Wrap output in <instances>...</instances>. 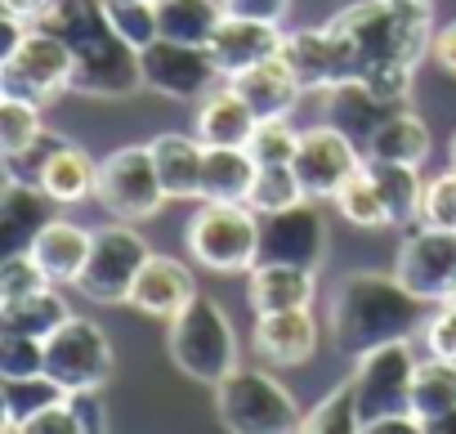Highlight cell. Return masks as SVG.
Listing matches in <instances>:
<instances>
[{"label":"cell","mask_w":456,"mask_h":434,"mask_svg":"<svg viewBox=\"0 0 456 434\" xmlns=\"http://www.w3.org/2000/svg\"><path fill=\"white\" fill-rule=\"evenodd\" d=\"M345 77L371 81L389 99H407L420 59L434 45V5L411 0H358L327 23Z\"/></svg>","instance_id":"cell-1"},{"label":"cell","mask_w":456,"mask_h":434,"mask_svg":"<svg viewBox=\"0 0 456 434\" xmlns=\"http://www.w3.org/2000/svg\"><path fill=\"white\" fill-rule=\"evenodd\" d=\"M425 327V300L411 296L398 274H376V269H354L336 283L331 291V314H327V336L336 354L349 363L376 345L389 340H411Z\"/></svg>","instance_id":"cell-2"},{"label":"cell","mask_w":456,"mask_h":434,"mask_svg":"<svg viewBox=\"0 0 456 434\" xmlns=\"http://www.w3.org/2000/svg\"><path fill=\"white\" fill-rule=\"evenodd\" d=\"M37 28H50L54 37H63L72 45V59H77L72 94L130 99L143 86L139 50L126 37H117L103 0H50Z\"/></svg>","instance_id":"cell-3"},{"label":"cell","mask_w":456,"mask_h":434,"mask_svg":"<svg viewBox=\"0 0 456 434\" xmlns=\"http://www.w3.org/2000/svg\"><path fill=\"white\" fill-rule=\"evenodd\" d=\"M166 349H170V363L188 381L210 385V389L238 367V332L210 296H192V305H183L170 318Z\"/></svg>","instance_id":"cell-4"},{"label":"cell","mask_w":456,"mask_h":434,"mask_svg":"<svg viewBox=\"0 0 456 434\" xmlns=\"http://www.w3.org/2000/svg\"><path fill=\"white\" fill-rule=\"evenodd\" d=\"M215 416L233 434H291L305 421L291 389L273 372L242 363L215 385Z\"/></svg>","instance_id":"cell-5"},{"label":"cell","mask_w":456,"mask_h":434,"mask_svg":"<svg viewBox=\"0 0 456 434\" xmlns=\"http://www.w3.org/2000/svg\"><path fill=\"white\" fill-rule=\"evenodd\" d=\"M183 238L201 269L251 274L260 260V210L247 201H201Z\"/></svg>","instance_id":"cell-6"},{"label":"cell","mask_w":456,"mask_h":434,"mask_svg":"<svg viewBox=\"0 0 456 434\" xmlns=\"http://www.w3.org/2000/svg\"><path fill=\"white\" fill-rule=\"evenodd\" d=\"M72 45L63 37H54L50 28H28L14 45H5L0 59V94H19L32 103H54L72 90Z\"/></svg>","instance_id":"cell-7"},{"label":"cell","mask_w":456,"mask_h":434,"mask_svg":"<svg viewBox=\"0 0 456 434\" xmlns=\"http://www.w3.org/2000/svg\"><path fill=\"white\" fill-rule=\"evenodd\" d=\"M94 201L112 215V220H126V225L152 220V215L170 201V197H166V184H161V175H157L152 148H148V143L112 148V152L99 161Z\"/></svg>","instance_id":"cell-8"},{"label":"cell","mask_w":456,"mask_h":434,"mask_svg":"<svg viewBox=\"0 0 456 434\" xmlns=\"http://www.w3.org/2000/svg\"><path fill=\"white\" fill-rule=\"evenodd\" d=\"M148 256L152 251H148L143 233L134 225H126V220H112V225L94 229L86 269H81V278L72 287L86 300H94V305H126L130 300V287H134V278H139V269H143Z\"/></svg>","instance_id":"cell-9"},{"label":"cell","mask_w":456,"mask_h":434,"mask_svg":"<svg viewBox=\"0 0 456 434\" xmlns=\"http://www.w3.org/2000/svg\"><path fill=\"white\" fill-rule=\"evenodd\" d=\"M416 354L411 340H389L354 358V398L362 425L389 412H411V381H416Z\"/></svg>","instance_id":"cell-10"},{"label":"cell","mask_w":456,"mask_h":434,"mask_svg":"<svg viewBox=\"0 0 456 434\" xmlns=\"http://www.w3.org/2000/svg\"><path fill=\"white\" fill-rule=\"evenodd\" d=\"M45 376H54L68 394L94 389L112 376V340L94 318H68L54 336H45Z\"/></svg>","instance_id":"cell-11"},{"label":"cell","mask_w":456,"mask_h":434,"mask_svg":"<svg viewBox=\"0 0 456 434\" xmlns=\"http://www.w3.org/2000/svg\"><path fill=\"white\" fill-rule=\"evenodd\" d=\"M139 68H143V90L175 99V103L206 99L215 77H219L206 45H183V41H170V37H157L152 45H143Z\"/></svg>","instance_id":"cell-12"},{"label":"cell","mask_w":456,"mask_h":434,"mask_svg":"<svg viewBox=\"0 0 456 434\" xmlns=\"http://www.w3.org/2000/svg\"><path fill=\"white\" fill-rule=\"evenodd\" d=\"M394 274L425 305H443L452 296V287H456V233L452 229L416 225L403 238V247H398Z\"/></svg>","instance_id":"cell-13"},{"label":"cell","mask_w":456,"mask_h":434,"mask_svg":"<svg viewBox=\"0 0 456 434\" xmlns=\"http://www.w3.org/2000/svg\"><path fill=\"white\" fill-rule=\"evenodd\" d=\"M327 256V220L318 201H296L287 210L260 215V260L256 265H300L318 269Z\"/></svg>","instance_id":"cell-14"},{"label":"cell","mask_w":456,"mask_h":434,"mask_svg":"<svg viewBox=\"0 0 456 434\" xmlns=\"http://www.w3.org/2000/svg\"><path fill=\"white\" fill-rule=\"evenodd\" d=\"M362 148L340 135L336 126H314V130H300V148H296V175H300V188L309 201H331L340 192V184L362 166Z\"/></svg>","instance_id":"cell-15"},{"label":"cell","mask_w":456,"mask_h":434,"mask_svg":"<svg viewBox=\"0 0 456 434\" xmlns=\"http://www.w3.org/2000/svg\"><path fill=\"white\" fill-rule=\"evenodd\" d=\"M318 94H322V121L336 126L340 135H349L358 148H367L371 135L407 103V99L380 94V90H376L371 81H362V77H340V81H331V86L318 90Z\"/></svg>","instance_id":"cell-16"},{"label":"cell","mask_w":456,"mask_h":434,"mask_svg":"<svg viewBox=\"0 0 456 434\" xmlns=\"http://www.w3.org/2000/svg\"><path fill=\"white\" fill-rule=\"evenodd\" d=\"M282 37H287L282 23H260V19L224 14L219 32H215L210 45H206V54H210V63H215V72H219L224 81H233L238 72H247V68L273 59V54L282 50Z\"/></svg>","instance_id":"cell-17"},{"label":"cell","mask_w":456,"mask_h":434,"mask_svg":"<svg viewBox=\"0 0 456 434\" xmlns=\"http://www.w3.org/2000/svg\"><path fill=\"white\" fill-rule=\"evenodd\" d=\"M318 318L305 309H278V314H256V332L251 345L269 367H300L318 354Z\"/></svg>","instance_id":"cell-18"},{"label":"cell","mask_w":456,"mask_h":434,"mask_svg":"<svg viewBox=\"0 0 456 434\" xmlns=\"http://www.w3.org/2000/svg\"><path fill=\"white\" fill-rule=\"evenodd\" d=\"M197 296V283H192V269L175 256H148L134 287H130V309L134 314H148V318H175L183 305H192Z\"/></svg>","instance_id":"cell-19"},{"label":"cell","mask_w":456,"mask_h":434,"mask_svg":"<svg viewBox=\"0 0 456 434\" xmlns=\"http://www.w3.org/2000/svg\"><path fill=\"white\" fill-rule=\"evenodd\" d=\"M260 117L256 108L233 90V86H224V90H210L201 103H197V126L192 135L206 143V148H247L251 135H256Z\"/></svg>","instance_id":"cell-20"},{"label":"cell","mask_w":456,"mask_h":434,"mask_svg":"<svg viewBox=\"0 0 456 434\" xmlns=\"http://www.w3.org/2000/svg\"><path fill=\"white\" fill-rule=\"evenodd\" d=\"M54 197L41 184H23V179H5L0 192V238L5 251H32L37 233L54 220Z\"/></svg>","instance_id":"cell-21"},{"label":"cell","mask_w":456,"mask_h":434,"mask_svg":"<svg viewBox=\"0 0 456 434\" xmlns=\"http://www.w3.org/2000/svg\"><path fill=\"white\" fill-rule=\"evenodd\" d=\"M278 59L291 68V77L305 86V94H309V90L318 94V90H327L331 81H340V77H345V68H340V50H336V41H331L327 23H322V28L287 32V37H282Z\"/></svg>","instance_id":"cell-22"},{"label":"cell","mask_w":456,"mask_h":434,"mask_svg":"<svg viewBox=\"0 0 456 434\" xmlns=\"http://www.w3.org/2000/svg\"><path fill=\"white\" fill-rule=\"evenodd\" d=\"M152 148V161H157V175L166 184V197L170 201H201V166H206V143L197 135H157L148 139Z\"/></svg>","instance_id":"cell-23"},{"label":"cell","mask_w":456,"mask_h":434,"mask_svg":"<svg viewBox=\"0 0 456 434\" xmlns=\"http://www.w3.org/2000/svg\"><path fill=\"white\" fill-rule=\"evenodd\" d=\"M233 86L251 108H256V117L265 121V117H287L296 103H300V94H305V86L291 77V68L273 54V59H265V63H256V68H247V72H238Z\"/></svg>","instance_id":"cell-24"},{"label":"cell","mask_w":456,"mask_h":434,"mask_svg":"<svg viewBox=\"0 0 456 434\" xmlns=\"http://www.w3.org/2000/svg\"><path fill=\"white\" fill-rule=\"evenodd\" d=\"M90 238H94V229H86V225H72V220H50V225L37 233L32 256L41 260V269L50 274V283L68 287V283H77V278H81V269H86Z\"/></svg>","instance_id":"cell-25"},{"label":"cell","mask_w":456,"mask_h":434,"mask_svg":"<svg viewBox=\"0 0 456 434\" xmlns=\"http://www.w3.org/2000/svg\"><path fill=\"white\" fill-rule=\"evenodd\" d=\"M318 283H314V269H300V265H256L251 269V309L256 314H278V309H305L314 300Z\"/></svg>","instance_id":"cell-26"},{"label":"cell","mask_w":456,"mask_h":434,"mask_svg":"<svg viewBox=\"0 0 456 434\" xmlns=\"http://www.w3.org/2000/svg\"><path fill=\"white\" fill-rule=\"evenodd\" d=\"M260 161L251 148H206L201 166V201H251Z\"/></svg>","instance_id":"cell-27"},{"label":"cell","mask_w":456,"mask_h":434,"mask_svg":"<svg viewBox=\"0 0 456 434\" xmlns=\"http://www.w3.org/2000/svg\"><path fill=\"white\" fill-rule=\"evenodd\" d=\"M94 179H99V161H94L81 143H72V139H63V143L50 152L45 170H41V188H45L59 206L94 197Z\"/></svg>","instance_id":"cell-28"},{"label":"cell","mask_w":456,"mask_h":434,"mask_svg":"<svg viewBox=\"0 0 456 434\" xmlns=\"http://www.w3.org/2000/svg\"><path fill=\"white\" fill-rule=\"evenodd\" d=\"M367 175L376 179L385 206H389V220L394 229H407V225H420V197H425V184L416 175V166L407 161H380V157H362Z\"/></svg>","instance_id":"cell-29"},{"label":"cell","mask_w":456,"mask_h":434,"mask_svg":"<svg viewBox=\"0 0 456 434\" xmlns=\"http://www.w3.org/2000/svg\"><path fill=\"white\" fill-rule=\"evenodd\" d=\"M429 148H434V139H429V126H425V117H416L407 103L371 135V143L362 148L367 157H380V161H407V166H420L425 157H429Z\"/></svg>","instance_id":"cell-30"},{"label":"cell","mask_w":456,"mask_h":434,"mask_svg":"<svg viewBox=\"0 0 456 434\" xmlns=\"http://www.w3.org/2000/svg\"><path fill=\"white\" fill-rule=\"evenodd\" d=\"M161 37L183 45H210L224 23V0H157Z\"/></svg>","instance_id":"cell-31"},{"label":"cell","mask_w":456,"mask_h":434,"mask_svg":"<svg viewBox=\"0 0 456 434\" xmlns=\"http://www.w3.org/2000/svg\"><path fill=\"white\" fill-rule=\"evenodd\" d=\"M68 318H72V309H68V300H63L59 283H54V287H45V291H37V296H28V300L0 305V327L23 332V336H37V340L54 336Z\"/></svg>","instance_id":"cell-32"},{"label":"cell","mask_w":456,"mask_h":434,"mask_svg":"<svg viewBox=\"0 0 456 434\" xmlns=\"http://www.w3.org/2000/svg\"><path fill=\"white\" fill-rule=\"evenodd\" d=\"M63 394H68V389H63L54 376H45V372L19 376V381H0V430L19 434L23 421H28L37 407H45V403L63 398Z\"/></svg>","instance_id":"cell-33"},{"label":"cell","mask_w":456,"mask_h":434,"mask_svg":"<svg viewBox=\"0 0 456 434\" xmlns=\"http://www.w3.org/2000/svg\"><path fill=\"white\" fill-rule=\"evenodd\" d=\"M456 407V363L452 358H420L416 363V381H411V412L429 425L434 416Z\"/></svg>","instance_id":"cell-34"},{"label":"cell","mask_w":456,"mask_h":434,"mask_svg":"<svg viewBox=\"0 0 456 434\" xmlns=\"http://www.w3.org/2000/svg\"><path fill=\"white\" fill-rule=\"evenodd\" d=\"M331 201H336V210L345 215V220H349L354 229H394L389 206H385V197H380L376 179L367 175V166H358V170L340 184V192H336Z\"/></svg>","instance_id":"cell-35"},{"label":"cell","mask_w":456,"mask_h":434,"mask_svg":"<svg viewBox=\"0 0 456 434\" xmlns=\"http://www.w3.org/2000/svg\"><path fill=\"white\" fill-rule=\"evenodd\" d=\"M305 434H358L362 430V416H358V398H354V381H340L327 398H318L305 421H300Z\"/></svg>","instance_id":"cell-36"},{"label":"cell","mask_w":456,"mask_h":434,"mask_svg":"<svg viewBox=\"0 0 456 434\" xmlns=\"http://www.w3.org/2000/svg\"><path fill=\"white\" fill-rule=\"evenodd\" d=\"M41 135H45L41 103L19 99V94H0V152H5V157H19V152L32 148Z\"/></svg>","instance_id":"cell-37"},{"label":"cell","mask_w":456,"mask_h":434,"mask_svg":"<svg viewBox=\"0 0 456 434\" xmlns=\"http://www.w3.org/2000/svg\"><path fill=\"white\" fill-rule=\"evenodd\" d=\"M103 10H108V23L117 28V37H126L134 50H143L161 37L157 0H103Z\"/></svg>","instance_id":"cell-38"},{"label":"cell","mask_w":456,"mask_h":434,"mask_svg":"<svg viewBox=\"0 0 456 434\" xmlns=\"http://www.w3.org/2000/svg\"><path fill=\"white\" fill-rule=\"evenodd\" d=\"M45 287H54V283H50V274L41 269V260L32 251H5V265H0V305L28 300Z\"/></svg>","instance_id":"cell-39"},{"label":"cell","mask_w":456,"mask_h":434,"mask_svg":"<svg viewBox=\"0 0 456 434\" xmlns=\"http://www.w3.org/2000/svg\"><path fill=\"white\" fill-rule=\"evenodd\" d=\"M296 201H305V188H300L296 166H260L247 206H256L260 215H269V210H287V206H296Z\"/></svg>","instance_id":"cell-40"},{"label":"cell","mask_w":456,"mask_h":434,"mask_svg":"<svg viewBox=\"0 0 456 434\" xmlns=\"http://www.w3.org/2000/svg\"><path fill=\"white\" fill-rule=\"evenodd\" d=\"M45 372V340L0 327V381H19Z\"/></svg>","instance_id":"cell-41"},{"label":"cell","mask_w":456,"mask_h":434,"mask_svg":"<svg viewBox=\"0 0 456 434\" xmlns=\"http://www.w3.org/2000/svg\"><path fill=\"white\" fill-rule=\"evenodd\" d=\"M251 157L260 166H291L296 161V148H300V130L287 126V117H265L251 135Z\"/></svg>","instance_id":"cell-42"},{"label":"cell","mask_w":456,"mask_h":434,"mask_svg":"<svg viewBox=\"0 0 456 434\" xmlns=\"http://www.w3.org/2000/svg\"><path fill=\"white\" fill-rule=\"evenodd\" d=\"M420 225L429 229H452L456 233V166L434 175L425 184V197H420Z\"/></svg>","instance_id":"cell-43"},{"label":"cell","mask_w":456,"mask_h":434,"mask_svg":"<svg viewBox=\"0 0 456 434\" xmlns=\"http://www.w3.org/2000/svg\"><path fill=\"white\" fill-rule=\"evenodd\" d=\"M19 434H81V421H77L72 398L63 394V398H54V403L37 407V412L23 421V430H19Z\"/></svg>","instance_id":"cell-44"},{"label":"cell","mask_w":456,"mask_h":434,"mask_svg":"<svg viewBox=\"0 0 456 434\" xmlns=\"http://www.w3.org/2000/svg\"><path fill=\"white\" fill-rule=\"evenodd\" d=\"M63 139L59 135H41L32 148H23L19 157H5V179H23V184H41V170H45V161H50V152L59 148Z\"/></svg>","instance_id":"cell-45"},{"label":"cell","mask_w":456,"mask_h":434,"mask_svg":"<svg viewBox=\"0 0 456 434\" xmlns=\"http://www.w3.org/2000/svg\"><path fill=\"white\" fill-rule=\"evenodd\" d=\"M420 336H425L429 354H438V358H452V363H456V305H452V300H443V309H434V314L425 318Z\"/></svg>","instance_id":"cell-46"},{"label":"cell","mask_w":456,"mask_h":434,"mask_svg":"<svg viewBox=\"0 0 456 434\" xmlns=\"http://www.w3.org/2000/svg\"><path fill=\"white\" fill-rule=\"evenodd\" d=\"M72 407H77V421H81V434H103L112 421H108V407H103V385L94 389H72L68 394Z\"/></svg>","instance_id":"cell-47"},{"label":"cell","mask_w":456,"mask_h":434,"mask_svg":"<svg viewBox=\"0 0 456 434\" xmlns=\"http://www.w3.org/2000/svg\"><path fill=\"white\" fill-rule=\"evenodd\" d=\"M224 14L238 19H260V23H287L291 0H224Z\"/></svg>","instance_id":"cell-48"},{"label":"cell","mask_w":456,"mask_h":434,"mask_svg":"<svg viewBox=\"0 0 456 434\" xmlns=\"http://www.w3.org/2000/svg\"><path fill=\"white\" fill-rule=\"evenodd\" d=\"M362 434H425V421L416 412H389L362 425Z\"/></svg>","instance_id":"cell-49"},{"label":"cell","mask_w":456,"mask_h":434,"mask_svg":"<svg viewBox=\"0 0 456 434\" xmlns=\"http://www.w3.org/2000/svg\"><path fill=\"white\" fill-rule=\"evenodd\" d=\"M429 54H434V63H438L443 72H452V77H456V19H452V23H443V28L434 32Z\"/></svg>","instance_id":"cell-50"},{"label":"cell","mask_w":456,"mask_h":434,"mask_svg":"<svg viewBox=\"0 0 456 434\" xmlns=\"http://www.w3.org/2000/svg\"><path fill=\"white\" fill-rule=\"evenodd\" d=\"M50 0H0V10H5L10 19H23V23H37L45 14Z\"/></svg>","instance_id":"cell-51"},{"label":"cell","mask_w":456,"mask_h":434,"mask_svg":"<svg viewBox=\"0 0 456 434\" xmlns=\"http://www.w3.org/2000/svg\"><path fill=\"white\" fill-rule=\"evenodd\" d=\"M425 434H456V407L443 412V416H434V421L425 425Z\"/></svg>","instance_id":"cell-52"},{"label":"cell","mask_w":456,"mask_h":434,"mask_svg":"<svg viewBox=\"0 0 456 434\" xmlns=\"http://www.w3.org/2000/svg\"><path fill=\"white\" fill-rule=\"evenodd\" d=\"M447 161L456 166V130H452V139H447Z\"/></svg>","instance_id":"cell-53"},{"label":"cell","mask_w":456,"mask_h":434,"mask_svg":"<svg viewBox=\"0 0 456 434\" xmlns=\"http://www.w3.org/2000/svg\"><path fill=\"white\" fill-rule=\"evenodd\" d=\"M411 5H434V0H411Z\"/></svg>","instance_id":"cell-54"},{"label":"cell","mask_w":456,"mask_h":434,"mask_svg":"<svg viewBox=\"0 0 456 434\" xmlns=\"http://www.w3.org/2000/svg\"><path fill=\"white\" fill-rule=\"evenodd\" d=\"M447 300H452V305H456V287H452V296H447Z\"/></svg>","instance_id":"cell-55"}]
</instances>
